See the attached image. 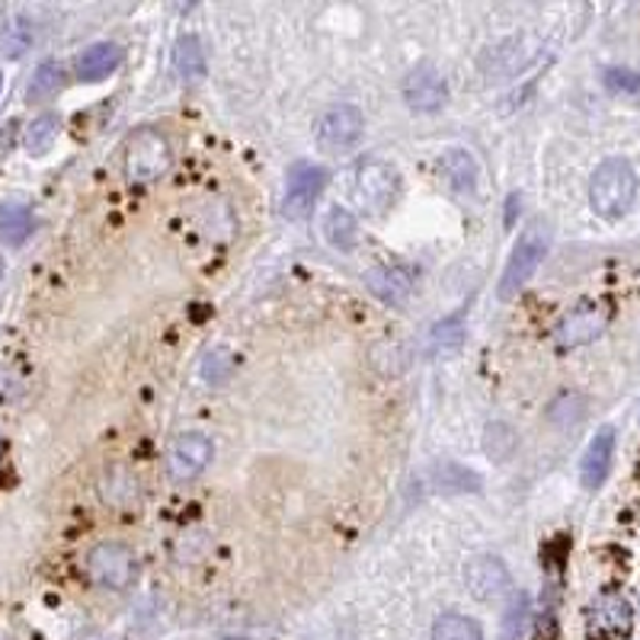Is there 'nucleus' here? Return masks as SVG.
<instances>
[{
    "instance_id": "nucleus-1",
    "label": "nucleus",
    "mask_w": 640,
    "mask_h": 640,
    "mask_svg": "<svg viewBox=\"0 0 640 640\" xmlns=\"http://www.w3.org/2000/svg\"><path fill=\"white\" fill-rule=\"evenodd\" d=\"M638 199V174L625 157H609L596 167L589 180V206L599 218H621Z\"/></svg>"
},
{
    "instance_id": "nucleus-2",
    "label": "nucleus",
    "mask_w": 640,
    "mask_h": 640,
    "mask_svg": "<svg viewBox=\"0 0 640 640\" xmlns=\"http://www.w3.org/2000/svg\"><path fill=\"white\" fill-rule=\"evenodd\" d=\"M545 253H548V228H545L542 221H535V224H528V228L522 231V238H518L516 246H513V253H510V260H506V270L500 275L496 295H500L503 302L516 298L518 292L528 285V279L535 275V270L542 266Z\"/></svg>"
},
{
    "instance_id": "nucleus-3",
    "label": "nucleus",
    "mask_w": 640,
    "mask_h": 640,
    "mask_svg": "<svg viewBox=\"0 0 640 640\" xmlns=\"http://www.w3.org/2000/svg\"><path fill=\"white\" fill-rule=\"evenodd\" d=\"M174 164V151L164 132L138 128L125 145V177L132 183H154L160 180Z\"/></svg>"
},
{
    "instance_id": "nucleus-4",
    "label": "nucleus",
    "mask_w": 640,
    "mask_h": 640,
    "mask_svg": "<svg viewBox=\"0 0 640 640\" xmlns=\"http://www.w3.org/2000/svg\"><path fill=\"white\" fill-rule=\"evenodd\" d=\"M87 574H91L96 586L123 592L138 577L135 550L123 545V542H103L87 554Z\"/></svg>"
},
{
    "instance_id": "nucleus-5",
    "label": "nucleus",
    "mask_w": 640,
    "mask_h": 640,
    "mask_svg": "<svg viewBox=\"0 0 640 640\" xmlns=\"http://www.w3.org/2000/svg\"><path fill=\"white\" fill-rule=\"evenodd\" d=\"M397 189H400V177H397L391 164H385V160L359 164L356 180H353V199L368 214H381L385 209H391V202L397 199Z\"/></svg>"
},
{
    "instance_id": "nucleus-6",
    "label": "nucleus",
    "mask_w": 640,
    "mask_h": 640,
    "mask_svg": "<svg viewBox=\"0 0 640 640\" xmlns=\"http://www.w3.org/2000/svg\"><path fill=\"white\" fill-rule=\"evenodd\" d=\"M214 458L212 439L206 432H183L174 439L170 452H167V471L177 484L196 481Z\"/></svg>"
},
{
    "instance_id": "nucleus-7",
    "label": "nucleus",
    "mask_w": 640,
    "mask_h": 640,
    "mask_svg": "<svg viewBox=\"0 0 640 640\" xmlns=\"http://www.w3.org/2000/svg\"><path fill=\"white\" fill-rule=\"evenodd\" d=\"M327 186V170L317 167V164H295L288 170V186H285V199H282V212L285 218H305L314 202L321 199Z\"/></svg>"
},
{
    "instance_id": "nucleus-8",
    "label": "nucleus",
    "mask_w": 640,
    "mask_h": 640,
    "mask_svg": "<svg viewBox=\"0 0 640 640\" xmlns=\"http://www.w3.org/2000/svg\"><path fill=\"white\" fill-rule=\"evenodd\" d=\"M317 141L331 151H346L353 145H359L363 132H366V119L356 106L343 103V106H331L327 113H321V119L314 125Z\"/></svg>"
},
{
    "instance_id": "nucleus-9",
    "label": "nucleus",
    "mask_w": 640,
    "mask_h": 640,
    "mask_svg": "<svg viewBox=\"0 0 640 640\" xmlns=\"http://www.w3.org/2000/svg\"><path fill=\"white\" fill-rule=\"evenodd\" d=\"M609 324V311L602 305H579L574 307L567 317H560V324L554 327V339L560 349H577L592 339H599Z\"/></svg>"
},
{
    "instance_id": "nucleus-10",
    "label": "nucleus",
    "mask_w": 640,
    "mask_h": 640,
    "mask_svg": "<svg viewBox=\"0 0 640 640\" xmlns=\"http://www.w3.org/2000/svg\"><path fill=\"white\" fill-rule=\"evenodd\" d=\"M634 611L631 602L618 592H602L589 609V634L599 640H618L631 634Z\"/></svg>"
},
{
    "instance_id": "nucleus-11",
    "label": "nucleus",
    "mask_w": 640,
    "mask_h": 640,
    "mask_svg": "<svg viewBox=\"0 0 640 640\" xmlns=\"http://www.w3.org/2000/svg\"><path fill=\"white\" fill-rule=\"evenodd\" d=\"M403 99L420 109V113H432L439 106H445L449 99V84L445 77L432 67V64H420L410 71V77L403 81Z\"/></svg>"
},
{
    "instance_id": "nucleus-12",
    "label": "nucleus",
    "mask_w": 640,
    "mask_h": 640,
    "mask_svg": "<svg viewBox=\"0 0 640 640\" xmlns=\"http://www.w3.org/2000/svg\"><path fill=\"white\" fill-rule=\"evenodd\" d=\"M464 579H468L471 596L481 599V602H493V599H500V596L510 589V570H506V564H503L500 557H493V554L474 557V560L468 564V570H464Z\"/></svg>"
},
{
    "instance_id": "nucleus-13",
    "label": "nucleus",
    "mask_w": 640,
    "mask_h": 640,
    "mask_svg": "<svg viewBox=\"0 0 640 640\" xmlns=\"http://www.w3.org/2000/svg\"><path fill=\"white\" fill-rule=\"evenodd\" d=\"M615 458V429L606 427L596 432V439L586 445V455L579 461V481L586 490H599L606 484Z\"/></svg>"
},
{
    "instance_id": "nucleus-14",
    "label": "nucleus",
    "mask_w": 640,
    "mask_h": 640,
    "mask_svg": "<svg viewBox=\"0 0 640 640\" xmlns=\"http://www.w3.org/2000/svg\"><path fill=\"white\" fill-rule=\"evenodd\" d=\"M368 288L385 302V305H403L413 292V275L403 266H381L368 273Z\"/></svg>"
},
{
    "instance_id": "nucleus-15",
    "label": "nucleus",
    "mask_w": 640,
    "mask_h": 640,
    "mask_svg": "<svg viewBox=\"0 0 640 640\" xmlns=\"http://www.w3.org/2000/svg\"><path fill=\"white\" fill-rule=\"evenodd\" d=\"M123 64V49L116 42H96L77 59V77L81 81H103Z\"/></svg>"
},
{
    "instance_id": "nucleus-16",
    "label": "nucleus",
    "mask_w": 640,
    "mask_h": 640,
    "mask_svg": "<svg viewBox=\"0 0 640 640\" xmlns=\"http://www.w3.org/2000/svg\"><path fill=\"white\" fill-rule=\"evenodd\" d=\"M35 231V214L23 202H0V244L20 246Z\"/></svg>"
},
{
    "instance_id": "nucleus-17",
    "label": "nucleus",
    "mask_w": 640,
    "mask_h": 640,
    "mask_svg": "<svg viewBox=\"0 0 640 640\" xmlns=\"http://www.w3.org/2000/svg\"><path fill=\"white\" fill-rule=\"evenodd\" d=\"M439 170H442L445 180L455 186V189H461V192H471V189L478 186V160L468 151L442 154Z\"/></svg>"
},
{
    "instance_id": "nucleus-18",
    "label": "nucleus",
    "mask_w": 640,
    "mask_h": 640,
    "mask_svg": "<svg viewBox=\"0 0 640 640\" xmlns=\"http://www.w3.org/2000/svg\"><path fill=\"white\" fill-rule=\"evenodd\" d=\"M432 484L445 490V493H468V490L474 493V490H481V478L474 471L455 464V461H442V464L432 468Z\"/></svg>"
},
{
    "instance_id": "nucleus-19",
    "label": "nucleus",
    "mask_w": 640,
    "mask_h": 640,
    "mask_svg": "<svg viewBox=\"0 0 640 640\" xmlns=\"http://www.w3.org/2000/svg\"><path fill=\"white\" fill-rule=\"evenodd\" d=\"M432 640H484V631L474 618L458 615V611H445L432 625Z\"/></svg>"
},
{
    "instance_id": "nucleus-20",
    "label": "nucleus",
    "mask_w": 640,
    "mask_h": 640,
    "mask_svg": "<svg viewBox=\"0 0 640 640\" xmlns=\"http://www.w3.org/2000/svg\"><path fill=\"white\" fill-rule=\"evenodd\" d=\"M324 234H327V241H331L336 250H353V246L359 244V224H356L353 212H346V209H331V212H327V218H324Z\"/></svg>"
},
{
    "instance_id": "nucleus-21",
    "label": "nucleus",
    "mask_w": 640,
    "mask_h": 640,
    "mask_svg": "<svg viewBox=\"0 0 640 640\" xmlns=\"http://www.w3.org/2000/svg\"><path fill=\"white\" fill-rule=\"evenodd\" d=\"M59 128H62V119H59L55 113H42V116H39V119H32L30 128H27V135H23V148H27L32 157L45 154L52 145H55Z\"/></svg>"
},
{
    "instance_id": "nucleus-22",
    "label": "nucleus",
    "mask_w": 640,
    "mask_h": 640,
    "mask_svg": "<svg viewBox=\"0 0 640 640\" xmlns=\"http://www.w3.org/2000/svg\"><path fill=\"white\" fill-rule=\"evenodd\" d=\"M174 64H177V71L183 74L186 81L206 77V52H202V45H199L196 35H183V39L177 42V49H174Z\"/></svg>"
},
{
    "instance_id": "nucleus-23",
    "label": "nucleus",
    "mask_w": 640,
    "mask_h": 640,
    "mask_svg": "<svg viewBox=\"0 0 640 640\" xmlns=\"http://www.w3.org/2000/svg\"><path fill=\"white\" fill-rule=\"evenodd\" d=\"M583 413H586V400H583V395H577V391L554 397L548 407V420L560 429L577 427L579 420H583Z\"/></svg>"
},
{
    "instance_id": "nucleus-24",
    "label": "nucleus",
    "mask_w": 640,
    "mask_h": 640,
    "mask_svg": "<svg viewBox=\"0 0 640 640\" xmlns=\"http://www.w3.org/2000/svg\"><path fill=\"white\" fill-rule=\"evenodd\" d=\"M461 339H464V321H461V314H455V317H445L442 324L432 327L429 349H432V353H449V349L461 346Z\"/></svg>"
},
{
    "instance_id": "nucleus-25",
    "label": "nucleus",
    "mask_w": 640,
    "mask_h": 640,
    "mask_svg": "<svg viewBox=\"0 0 640 640\" xmlns=\"http://www.w3.org/2000/svg\"><path fill=\"white\" fill-rule=\"evenodd\" d=\"M516 449V432L510 423H490L487 436H484V452L493 461H506Z\"/></svg>"
},
{
    "instance_id": "nucleus-26",
    "label": "nucleus",
    "mask_w": 640,
    "mask_h": 640,
    "mask_svg": "<svg viewBox=\"0 0 640 640\" xmlns=\"http://www.w3.org/2000/svg\"><path fill=\"white\" fill-rule=\"evenodd\" d=\"M59 87H62V64H55V62L39 64L30 84L32 99H45V96H52Z\"/></svg>"
},
{
    "instance_id": "nucleus-27",
    "label": "nucleus",
    "mask_w": 640,
    "mask_h": 640,
    "mask_svg": "<svg viewBox=\"0 0 640 640\" xmlns=\"http://www.w3.org/2000/svg\"><path fill=\"white\" fill-rule=\"evenodd\" d=\"M231 368H234V363H231V356H228V353H214V356H209V359H206L202 375H206L212 385H221V381L231 375Z\"/></svg>"
},
{
    "instance_id": "nucleus-28",
    "label": "nucleus",
    "mask_w": 640,
    "mask_h": 640,
    "mask_svg": "<svg viewBox=\"0 0 640 640\" xmlns=\"http://www.w3.org/2000/svg\"><path fill=\"white\" fill-rule=\"evenodd\" d=\"M525 611H528V599H525V596H516V599H513V606H510V611H506L503 638L516 640L518 628H522V621H525Z\"/></svg>"
},
{
    "instance_id": "nucleus-29",
    "label": "nucleus",
    "mask_w": 640,
    "mask_h": 640,
    "mask_svg": "<svg viewBox=\"0 0 640 640\" xmlns=\"http://www.w3.org/2000/svg\"><path fill=\"white\" fill-rule=\"evenodd\" d=\"M606 81L618 91H640V74H631V71H609Z\"/></svg>"
},
{
    "instance_id": "nucleus-30",
    "label": "nucleus",
    "mask_w": 640,
    "mask_h": 640,
    "mask_svg": "<svg viewBox=\"0 0 640 640\" xmlns=\"http://www.w3.org/2000/svg\"><path fill=\"white\" fill-rule=\"evenodd\" d=\"M0 91H3V74H0Z\"/></svg>"
},
{
    "instance_id": "nucleus-31",
    "label": "nucleus",
    "mask_w": 640,
    "mask_h": 640,
    "mask_svg": "<svg viewBox=\"0 0 640 640\" xmlns=\"http://www.w3.org/2000/svg\"><path fill=\"white\" fill-rule=\"evenodd\" d=\"M231 640H241V638H231Z\"/></svg>"
}]
</instances>
